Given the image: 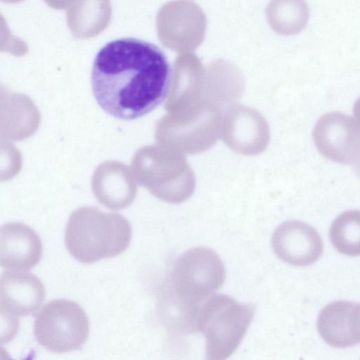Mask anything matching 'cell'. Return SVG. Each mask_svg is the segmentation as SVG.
Listing matches in <instances>:
<instances>
[{"instance_id": "10", "label": "cell", "mask_w": 360, "mask_h": 360, "mask_svg": "<svg viewBox=\"0 0 360 360\" xmlns=\"http://www.w3.org/2000/svg\"><path fill=\"white\" fill-rule=\"evenodd\" d=\"M112 16L110 0H75L67 11V24L75 38L93 37L103 31Z\"/></svg>"}, {"instance_id": "18", "label": "cell", "mask_w": 360, "mask_h": 360, "mask_svg": "<svg viewBox=\"0 0 360 360\" xmlns=\"http://www.w3.org/2000/svg\"><path fill=\"white\" fill-rule=\"evenodd\" d=\"M1 1L6 2V3H16V2L20 1L22 0H1Z\"/></svg>"}, {"instance_id": "15", "label": "cell", "mask_w": 360, "mask_h": 360, "mask_svg": "<svg viewBox=\"0 0 360 360\" xmlns=\"http://www.w3.org/2000/svg\"><path fill=\"white\" fill-rule=\"evenodd\" d=\"M48 6L56 9H63L70 6L75 0H44Z\"/></svg>"}, {"instance_id": "12", "label": "cell", "mask_w": 360, "mask_h": 360, "mask_svg": "<svg viewBox=\"0 0 360 360\" xmlns=\"http://www.w3.org/2000/svg\"><path fill=\"white\" fill-rule=\"evenodd\" d=\"M330 238L338 252L360 255V210H347L337 217L330 229Z\"/></svg>"}, {"instance_id": "9", "label": "cell", "mask_w": 360, "mask_h": 360, "mask_svg": "<svg viewBox=\"0 0 360 360\" xmlns=\"http://www.w3.org/2000/svg\"><path fill=\"white\" fill-rule=\"evenodd\" d=\"M42 255V243L38 234L21 223H8L0 229V264L13 269H30Z\"/></svg>"}, {"instance_id": "13", "label": "cell", "mask_w": 360, "mask_h": 360, "mask_svg": "<svg viewBox=\"0 0 360 360\" xmlns=\"http://www.w3.org/2000/svg\"><path fill=\"white\" fill-rule=\"evenodd\" d=\"M273 11L274 27L281 34H297L307 25L309 12L304 0H276Z\"/></svg>"}, {"instance_id": "4", "label": "cell", "mask_w": 360, "mask_h": 360, "mask_svg": "<svg viewBox=\"0 0 360 360\" xmlns=\"http://www.w3.org/2000/svg\"><path fill=\"white\" fill-rule=\"evenodd\" d=\"M255 314V307L240 304L222 294L213 295L200 307L197 329L206 340V358L224 360L243 339Z\"/></svg>"}, {"instance_id": "1", "label": "cell", "mask_w": 360, "mask_h": 360, "mask_svg": "<svg viewBox=\"0 0 360 360\" xmlns=\"http://www.w3.org/2000/svg\"><path fill=\"white\" fill-rule=\"evenodd\" d=\"M172 70L155 45L134 38L112 41L97 53L91 88L99 106L120 120L137 119L167 98Z\"/></svg>"}, {"instance_id": "14", "label": "cell", "mask_w": 360, "mask_h": 360, "mask_svg": "<svg viewBox=\"0 0 360 360\" xmlns=\"http://www.w3.org/2000/svg\"><path fill=\"white\" fill-rule=\"evenodd\" d=\"M351 332L356 342H360V304H355L352 312Z\"/></svg>"}, {"instance_id": "17", "label": "cell", "mask_w": 360, "mask_h": 360, "mask_svg": "<svg viewBox=\"0 0 360 360\" xmlns=\"http://www.w3.org/2000/svg\"><path fill=\"white\" fill-rule=\"evenodd\" d=\"M353 113H354V116L356 119V122L360 126V98H359L356 101V102L354 105Z\"/></svg>"}, {"instance_id": "2", "label": "cell", "mask_w": 360, "mask_h": 360, "mask_svg": "<svg viewBox=\"0 0 360 360\" xmlns=\"http://www.w3.org/2000/svg\"><path fill=\"white\" fill-rule=\"evenodd\" d=\"M226 270L219 256L207 247L181 254L162 293L164 316L179 332L197 329L200 307L224 283Z\"/></svg>"}, {"instance_id": "3", "label": "cell", "mask_w": 360, "mask_h": 360, "mask_svg": "<svg viewBox=\"0 0 360 360\" xmlns=\"http://www.w3.org/2000/svg\"><path fill=\"white\" fill-rule=\"evenodd\" d=\"M131 239V228L123 217L92 209L74 212L65 236L69 253L84 264L121 254L127 248Z\"/></svg>"}, {"instance_id": "16", "label": "cell", "mask_w": 360, "mask_h": 360, "mask_svg": "<svg viewBox=\"0 0 360 360\" xmlns=\"http://www.w3.org/2000/svg\"><path fill=\"white\" fill-rule=\"evenodd\" d=\"M352 165L356 175L360 178V148L357 152Z\"/></svg>"}, {"instance_id": "7", "label": "cell", "mask_w": 360, "mask_h": 360, "mask_svg": "<svg viewBox=\"0 0 360 360\" xmlns=\"http://www.w3.org/2000/svg\"><path fill=\"white\" fill-rule=\"evenodd\" d=\"M271 245L280 259L298 266L314 263L323 250L317 231L297 220L288 221L278 226L273 233Z\"/></svg>"}, {"instance_id": "6", "label": "cell", "mask_w": 360, "mask_h": 360, "mask_svg": "<svg viewBox=\"0 0 360 360\" xmlns=\"http://www.w3.org/2000/svg\"><path fill=\"white\" fill-rule=\"evenodd\" d=\"M313 141L326 158L344 165H352L360 148V126L351 117L330 112L316 123Z\"/></svg>"}, {"instance_id": "5", "label": "cell", "mask_w": 360, "mask_h": 360, "mask_svg": "<svg viewBox=\"0 0 360 360\" xmlns=\"http://www.w3.org/2000/svg\"><path fill=\"white\" fill-rule=\"evenodd\" d=\"M89 332V319L76 302L58 299L44 305L34 323V334L39 345L54 353L79 349Z\"/></svg>"}, {"instance_id": "11", "label": "cell", "mask_w": 360, "mask_h": 360, "mask_svg": "<svg viewBox=\"0 0 360 360\" xmlns=\"http://www.w3.org/2000/svg\"><path fill=\"white\" fill-rule=\"evenodd\" d=\"M354 305L349 301H335L321 310L317 329L328 345L345 348L357 343L351 332V315Z\"/></svg>"}, {"instance_id": "8", "label": "cell", "mask_w": 360, "mask_h": 360, "mask_svg": "<svg viewBox=\"0 0 360 360\" xmlns=\"http://www.w3.org/2000/svg\"><path fill=\"white\" fill-rule=\"evenodd\" d=\"M44 288L34 274L5 270L0 276V309L6 319L18 320L37 311L44 300Z\"/></svg>"}]
</instances>
